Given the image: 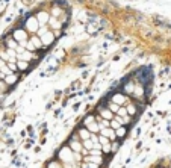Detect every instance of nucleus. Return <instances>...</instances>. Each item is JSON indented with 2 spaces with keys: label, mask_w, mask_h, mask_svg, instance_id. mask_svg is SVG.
<instances>
[{
  "label": "nucleus",
  "mask_w": 171,
  "mask_h": 168,
  "mask_svg": "<svg viewBox=\"0 0 171 168\" xmlns=\"http://www.w3.org/2000/svg\"><path fill=\"white\" fill-rule=\"evenodd\" d=\"M27 33L29 32L26 29H15L14 33H12V38L17 41L21 47H26L27 43H29V41H27Z\"/></svg>",
  "instance_id": "f257e3e1"
},
{
  "label": "nucleus",
  "mask_w": 171,
  "mask_h": 168,
  "mask_svg": "<svg viewBox=\"0 0 171 168\" xmlns=\"http://www.w3.org/2000/svg\"><path fill=\"white\" fill-rule=\"evenodd\" d=\"M40 27H41V24H40L38 20H36V17H29L24 23V29L27 30L29 33H36L40 30Z\"/></svg>",
  "instance_id": "f03ea898"
},
{
  "label": "nucleus",
  "mask_w": 171,
  "mask_h": 168,
  "mask_svg": "<svg viewBox=\"0 0 171 168\" xmlns=\"http://www.w3.org/2000/svg\"><path fill=\"white\" fill-rule=\"evenodd\" d=\"M111 102L120 104V106H124V104L127 103V97H126L124 92H117V94H114V96H112Z\"/></svg>",
  "instance_id": "7ed1b4c3"
},
{
  "label": "nucleus",
  "mask_w": 171,
  "mask_h": 168,
  "mask_svg": "<svg viewBox=\"0 0 171 168\" xmlns=\"http://www.w3.org/2000/svg\"><path fill=\"white\" fill-rule=\"evenodd\" d=\"M40 38H41L42 44H44V47H46V46H50L53 41H55L56 35H55V32H53V30H49V32H46L42 36H40Z\"/></svg>",
  "instance_id": "20e7f679"
},
{
  "label": "nucleus",
  "mask_w": 171,
  "mask_h": 168,
  "mask_svg": "<svg viewBox=\"0 0 171 168\" xmlns=\"http://www.w3.org/2000/svg\"><path fill=\"white\" fill-rule=\"evenodd\" d=\"M35 17H36V20L40 21V24H41V26H46L47 23H49V20H50L52 15H50L49 12H47V11H40V12H36Z\"/></svg>",
  "instance_id": "39448f33"
},
{
  "label": "nucleus",
  "mask_w": 171,
  "mask_h": 168,
  "mask_svg": "<svg viewBox=\"0 0 171 168\" xmlns=\"http://www.w3.org/2000/svg\"><path fill=\"white\" fill-rule=\"evenodd\" d=\"M62 21L58 17H50V20H49V26H50V29L53 30V32H58V30H61V27H62Z\"/></svg>",
  "instance_id": "423d86ee"
},
{
  "label": "nucleus",
  "mask_w": 171,
  "mask_h": 168,
  "mask_svg": "<svg viewBox=\"0 0 171 168\" xmlns=\"http://www.w3.org/2000/svg\"><path fill=\"white\" fill-rule=\"evenodd\" d=\"M59 157L62 161H70L73 157V150L70 147H64V149H61V151H59Z\"/></svg>",
  "instance_id": "0eeeda50"
},
{
  "label": "nucleus",
  "mask_w": 171,
  "mask_h": 168,
  "mask_svg": "<svg viewBox=\"0 0 171 168\" xmlns=\"http://www.w3.org/2000/svg\"><path fill=\"white\" fill-rule=\"evenodd\" d=\"M100 135H103V136H106V138H109L111 141H115V138H117V133H115V130L112 129V127L100 129Z\"/></svg>",
  "instance_id": "6e6552de"
},
{
  "label": "nucleus",
  "mask_w": 171,
  "mask_h": 168,
  "mask_svg": "<svg viewBox=\"0 0 171 168\" xmlns=\"http://www.w3.org/2000/svg\"><path fill=\"white\" fill-rule=\"evenodd\" d=\"M99 114H100V118H105V120H114V112L111 109H105V108H100L99 109Z\"/></svg>",
  "instance_id": "1a4fd4ad"
},
{
  "label": "nucleus",
  "mask_w": 171,
  "mask_h": 168,
  "mask_svg": "<svg viewBox=\"0 0 171 168\" xmlns=\"http://www.w3.org/2000/svg\"><path fill=\"white\" fill-rule=\"evenodd\" d=\"M82 143L79 141V136H76L74 139H71V143H70V149L73 151H76V153H79V151H82Z\"/></svg>",
  "instance_id": "9d476101"
},
{
  "label": "nucleus",
  "mask_w": 171,
  "mask_h": 168,
  "mask_svg": "<svg viewBox=\"0 0 171 168\" xmlns=\"http://www.w3.org/2000/svg\"><path fill=\"white\" fill-rule=\"evenodd\" d=\"M29 43L35 47V50H40V49H42L44 47V44H42V41H41V38L38 35H35V36H30V39H29Z\"/></svg>",
  "instance_id": "9b49d317"
},
{
  "label": "nucleus",
  "mask_w": 171,
  "mask_h": 168,
  "mask_svg": "<svg viewBox=\"0 0 171 168\" xmlns=\"http://www.w3.org/2000/svg\"><path fill=\"white\" fill-rule=\"evenodd\" d=\"M91 135H93V133H91L87 127H82V129L77 130V136H79V139H82V141L91 139Z\"/></svg>",
  "instance_id": "f8f14e48"
},
{
  "label": "nucleus",
  "mask_w": 171,
  "mask_h": 168,
  "mask_svg": "<svg viewBox=\"0 0 171 168\" xmlns=\"http://www.w3.org/2000/svg\"><path fill=\"white\" fill-rule=\"evenodd\" d=\"M3 80L6 82V85H8V86H11V85H14V83H17L18 76L15 74V73H11V74H6V76H5Z\"/></svg>",
  "instance_id": "ddd939ff"
},
{
  "label": "nucleus",
  "mask_w": 171,
  "mask_h": 168,
  "mask_svg": "<svg viewBox=\"0 0 171 168\" xmlns=\"http://www.w3.org/2000/svg\"><path fill=\"white\" fill-rule=\"evenodd\" d=\"M132 96L135 97V98H142V96H144V86L142 85H136L135 90H133V92H132Z\"/></svg>",
  "instance_id": "4468645a"
},
{
  "label": "nucleus",
  "mask_w": 171,
  "mask_h": 168,
  "mask_svg": "<svg viewBox=\"0 0 171 168\" xmlns=\"http://www.w3.org/2000/svg\"><path fill=\"white\" fill-rule=\"evenodd\" d=\"M17 67H18V71H26L29 68V62L23 59H17Z\"/></svg>",
  "instance_id": "2eb2a0df"
},
{
  "label": "nucleus",
  "mask_w": 171,
  "mask_h": 168,
  "mask_svg": "<svg viewBox=\"0 0 171 168\" xmlns=\"http://www.w3.org/2000/svg\"><path fill=\"white\" fill-rule=\"evenodd\" d=\"M82 144L85 147V150H93V149H97V145L94 144L93 139H87V141H82Z\"/></svg>",
  "instance_id": "dca6fc26"
},
{
  "label": "nucleus",
  "mask_w": 171,
  "mask_h": 168,
  "mask_svg": "<svg viewBox=\"0 0 171 168\" xmlns=\"http://www.w3.org/2000/svg\"><path fill=\"white\" fill-rule=\"evenodd\" d=\"M126 108H127V112H129L130 117H132V115H135V114H136V111H138V106H136L135 103H129Z\"/></svg>",
  "instance_id": "f3484780"
},
{
  "label": "nucleus",
  "mask_w": 171,
  "mask_h": 168,
  "mask_svg": "<svg viewBox=\"0 0 171 168\" xmlns=\"http://www.w3.org/2000/svg\"><path fill=\"white\" fill-rule=\"evenodd\" d=\"M99 126H100V129H106V127H111V121H109V120H105V118H100V121H99Z\"/></svg>",
  "instance_id": "a211bd4d"
},
{
  "label": "nucleus",
  "mask_w": 171,
  "mask_h": 168,
  "mask_svg": "<svg viewBox=\"0 0 171 168\" xmlns=\"http://www.w3.org/2000/svg\"><path fill=\"white\" fill-rule=\"evenodd\" d=\"M115 133H117V138H121V136H124V135L127 133V129L124 127V126H121L120 129L115 130Z\"/></svg>",
  "instance_id": "6ab92c4d"
},
{
  "label": "nucleus",
  "mask_w": 171,
  "mask_h": 168,
  "mask_svg": "<svg viewBox=\"0 0 171 168\" xmlns=\"http://www.w3.org/2000/svg\"><path fill=\"white\" fill-rule=\"evenodd\" d=\"M120 108H121L120 104H117V103H114V102H111V103H109V109H111V111L114 112V114H118Z\"/></svg>",
  "instance_id": "aec40b11"
},
{
  "label": "nucleus",
  "mask_w": 171,
  "mask_h": 168,
  "mask_svg": "<svg viewBox=\"0 0 171 168\" xmlns=\"http://www.w3.org/2000/svg\"><path fill=\"white\" fill-rule=\"evenodd\" d=\"M135 86H136V85H132V83H126V85H124V92H126V94H132L133 90H135Z\"/></svg>",
  "instance_id": "412c9836"
},
{
  "label": "nucleus",
  "mask_w": 171,
  "mask_h": 168,
  "mask_svg": "<svg viewBox=\"0 0 171 168\" xmlns=\"http://www.w3.org/2000/svg\"><path fill=\"white\" fill-rule=\"evenodd\" d=\"M46 32H49V26H41V27H40V30H38V32H36V35H38V36H42V35H44Z\"/></svg>",
  "instance_id": "4be33fe9"
},
{
  "label": "nucleus",
  "mask_w": 171,
  "mask_h": 168,
  "mask_svg": "<svg viewBox=\"0 0 171 168\" xmlns=\"http://www.w3.org/2000/svg\"><path fill=\"white\" fill-rule=\"evenodd\" d=\"M99 143H100L101 145H105V144H109L111 139L106 138V136H103V135H100V136H99Z\"/></svg>",
  "instance_id": "5701e85b"
},
{
  "label": "nucleus",
  "mask_w": 171,
  "mask_h": 168,
  "mask_svg": "<svg viewBox=\"0 0 171 168\" xmlns=\"http://www.w3.org/2000/svg\"><path fill=\"white\" fill-rule=\"evenodd\" d=\"M118 115H120V117H127V115H129V112H127V108H126V106H121L120 111H118Z\"/></svg>",
  "instance_id": "b1692460"
},
{
  "label": "nucleus",
  "mask_w": 171,
  "mask_h": 168,
  "mask_svg": "<svg viewBox=\"0 0 171 168\" xmlns=\"http://www.w3.org/2000/svg\"><path fill=\"white\" fill-rule=\"evenodd\" d=\"M95 121V118H94V115H88L87 118H85V121H83V124L85 126H88V124H91V123H94Z\"/></svg>",
  "instance_id": "393cba45"
},
{
  "label": "nucleus",
  "mask_w": 171,
  "mask_h": 168,
  "mask_svg": "<svg viewBox=\"0 0 171 168\" xmlns=\"http://www.w3.org/2000/svg\"><path fill=\"white\" fill-rule=\"evenodd\" d=\"M6 82H5V80H0V92H3L5 90H6Z\"/></svg>",
  "instance_id": "a878e982"
},
{
  "label": "nucleus",
  "mask_w": 171,
  "mask_h": 168,
  "mask_svg": "<svg viewBox=\"0 0 171 168\" xmlns=\"http://www.w3.org/2000/svg\"><path fill=\"white\" fill-rule=\"evenodd\" d=\"M49 168H61V165L58 162H50L49 164Z\"/></svg>",
  "instance_id": "bb28decb"
},
{
  "label": "nucleus",
  "mask_w": 171,
  "mask_h": 168,
  "mask_svg": "<svg viewBox=\"0 0 171 168\" xmlns=\"http://www.w3.org/2000/svg\"><path fill=\"white\" fill-rule=\"evenodd\" d=\"M87 168H99V164H94V162H91V164L87 165Z\"/></svg>",
  "instance_id": "cd10ccee"
},
{
  "label": "nucleus",
  "mask_w": 171,
  "mask_h": 168,
  "mask_svg": "<svg viewBox=\"0 0 171 168\" xmlns=\"http://www.w3.org/2000/svg\"><path fill=\"white\" fill-rule=\"evenodd\" d=\"M117 149H118V144H117V143H114V144H112V151H115Z\"/></svg>",
  "instance_id": "c85d7f7f"
},
{
  "label": "nucleus",
  "mask_w": 171,
  "mask_h": 168,
  "mask_svg": "<svg viewBox=\"0 0 171 168\" xmlns=\"http://www.w3.org/2000/svg\"><path fill=\"white\" fill-rule=\"evenodd\" d=\"M5 76H6V74H5V73H3L2 70H0V80H3V79H5Z\"/></svg>",
  "instance_id": "c756f323"
}]
</instances>
